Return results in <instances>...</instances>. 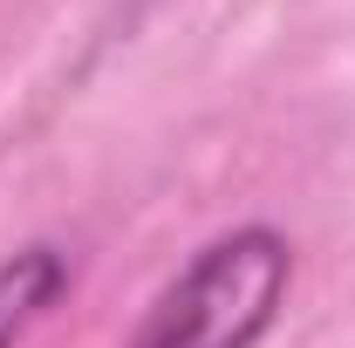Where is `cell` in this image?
I'll return each instance as SVG.
<instances>
[{"label": "cell", "mask_w": 355, "mask_h": 348, "mask_svg": "<svg viewBox=\"0 0 355 348\" xmlns=\"http://www.w3.org/2000/svg\"><path fill=\"white\" fill-rule=\"evenodd\" d=\"M294 287V246L273 225H239L198 246L150 301L130 348H260Z\"/></svg>", "instance_id": "cell-1"}, {"label": "cell", "mask_w": 355, "mask_h": 348, "mask_svg": "<svg viewBox=\"0 0 355 348\" xmlns=\"http://www.w3.org/2000/svg\"><path fill=\"white\" fill-rule=\"evenodd\" d=\"M62 294H69V253L62 246H21L14 260H0V348H14Z\"/></svg>", "instance_id": "cell-2"}]
</instances>
